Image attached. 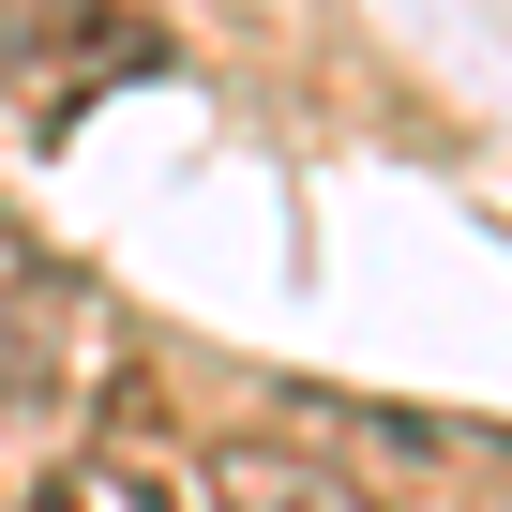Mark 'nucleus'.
<instances>
[{
  "label": "nucleus",
  "instance_id": "nucleus-2",
  "mask_svg": "<svg viewBox=\"0 0 512 512\" xmlns=\"http://www.w3.org/2000/svg\"><path fill=\"white\" fill-rule=\"evenodd\" d=\"M61 347H76V287L0 226V407H61V392H76Z\"/></svg>",
  "mask_w": 512,
  "mask_h": 512
},
{
  "label": "nucleus",
  "instance_id": "nucleus-1",
  "mask_svg": "<svg viewBox=\"0 0 512 512\" xmlns=\"http://www.w3.org/2000/svg\"><path fill=\"white\" fill-rule=\"evenodd\" d=\"M196 497H211V512H392L362 467H332V452H302V437H211V452H196Z\"/></svg>",
  "mask_w": 512,
  "mask_h": 512
}]
</instances>
